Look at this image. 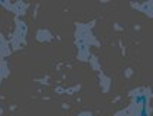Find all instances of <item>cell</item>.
<instances>
[{"label":"cell","mask_w":153,"mask_h":116,"mask_svg":"<svg viewBox=\"0 0 153 116\" xmlns=\"http://www.w3.org/2000/svg\"><path fill=\"white\" fill-rule=\"evenodd\" d=\"M98 78H100V84H101V90L104 91V93H108L110 86H111L110 77L105 75V74H102V73H100V74H98Z\"/></svg>","instance_id":"cell-5"},{"label":"cell","mask_w":153,"mask_h":116,"mask_svg":"<svg viewBox=\"0 0 153 116\" xmlns=\"http://www.w3.org/2000/svg\"><path fill=\"white\" fill-rule=\"evenodd\" d=\"M76 90H79V86H75V87H69V89H65V93H67V94H74Z\"/></svg>","instance_id":"cell-7"},{"label":"cell","mask_w":153,"mask_h":116,"mask_svg":"<svg viewBox=\"0 0 153 116\" xmlns=\"http://www.w3.org/2000/svg\"><path fill=\"white\" fill-rule=\"evenodd\" d=\"M130 97H131V105L134 106H149V102L152 99V90L149 87H139L130 91Z\"/></svg>","instance_id":"cell-1"},{"label":"cell","mask_w":153,"mask_h":116,"mask_svg":"<svg viewBox=\"0 0 153 116\" xmlns=\"http://www.w3.org/2000/svg\"><path fill=\"white\" fill-rule=\"evenodd\" d=\"M29 8V5L27 3H23V2H17V3H13L10 9H12V12L16 15V16H23L26 13V10Z\"/></svg>","instance_id":"cell-3"},{"label":"cell","mask_w":153,"mask_h":116,"mask_svg":"<svg viewBox=\"0 0 153 116\" xmlns=\"http://www.w3.org/2000/svg\"><path fill=\"white\" fill-rule=\"evenodd\" d=\"M53 38L52 36V33L48 31V29H39L38 32H36V39L39 42H49Z\"/></svg>","instance_id":"cell-4"},{"label":"cell","mask_w":153,"mask_h":116,"mask_svg":"<svg viewBox=\"0 0 153 116\" xmlns=\"http://www.w3.org/2000/svg\"><path fill=\"white\" fill-rule=\"evenodd\" d=\"M1 112H3V110H1V109H0V113H1Z\"/></svg>","instance_id":"cell-13"},{"label":"cell","mask_w":153,"mask_h":116,"mask_svg":"<svg viewBox=\"0 0 153 116\" xmlns=\"http://www.w3.org/2000/svg\"><path fill=\"white\" fill-rule=\"evenodd\" d=\"M114 29H117V31H123V28H121L120 25H117V23L114 25Z\"/></svg>","instance_id":"cell-11"},{"label":"cell","mask_w":153,"mask_h":116,"mask_svg":"<svg viewBox=\"0 0 153 116\" xmlns=\"http://www.w3.org/2000/svg\"><path fill=\"white\" fill-rule=\"evenodd\" d=\"M90 64L93 67L94 70H97V71H100V63H98V58L95 57V55H90Z\"/></svg>","instance_id":"cell-6"},{"label":"cell","mask_w":153,"mask_h":116,"mask_svg":"<svg viewBox=\"0 0 153 116\" xmlns=\"http://www.w3.org/2000/svg\"><path fill=\"white\" fill-rule=\"evenodd\" d=\"M78 116H94L91 112H81V113H78Z\"/></svg>","instance_id":"cell-9"},{"label":"cell","mask_w":153,"mask_h":116,"mask_svg":"<svg viewBox=\"0 0 153 116\" xmlns=\"http://www.w3.org/2000/svg\"><path fill=\"white\" fill-rule=\"evenodd\" d=\"M114 116H120V113H117V115H114Z\"/></svg>","instance_id":"cell-12"},{"label":"cell","mask_w":153,"mask_h":116,"mask_svg":"<svg viewBox=\"0 0 153 116\" xmlns=\"http://www.w3.org/2000/svg\"><path fill=\"white\" fill-rule=\"evenodd\" d=\"M55 91L61 94V93H65V89H62V87H56V90H55Z\"/></svg>","instance_id":"cell-10"},{"label":"cell","mask_w":153,"mask_h":116,"mask_svg":"<svg viewBox=\"0 0 153 116\" xmlns=\"http://www.w3.org/2000/svg\"><path fill=\"white\" fill-rule=\"evenodd\" d=\"M131 74H133V70H131V68H127V70L124 71V75H126V77H131Z\"/></svg>","instance_id":"cell-8"},{"label":"cell","mask_w":153,"mask_h":116,"mask_svg":"<svg viewBox=\"0 0 153 116\" xmlns=\"http://www.w3.org/2000/svg\"><path fill=\"white\" fill-rule=\"evenodd\" d=\"M130 6L137 9V10H140V12H143L146 16L153 17V0L145 2V3H131Z\"/></svg>","instance_id":"cell-2"}]
</instances>
